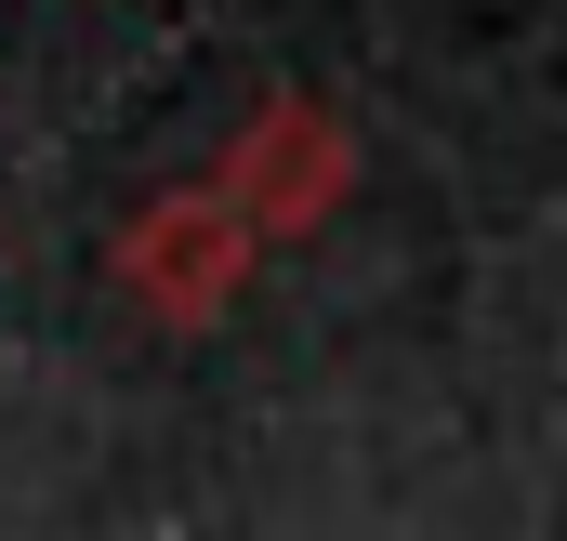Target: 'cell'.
Masks as SVG:
<instances>
[{"instance_id": "obj_1", "label": "cell", "mask_w": 567, "mask_h": 541, "mask_svg": "<svg viewBox=\"0 0 567 541\" xmlns=\"http://www.w3.org/2000/svg\"><path fill=\"white\" fill-rule=\"evenodd\" d=\"M120 277H133V304H158L172 330H198V317L251 277V225H238V198H212V185L158 198L133 238H120Z\"/></svg>"}, {"instance_id": "obj_2", "label": "cell", "mask_w": 567, "mask_h": 541, "mask_svg": "<svg viewBox=\"0 0 567 541\" xmlns=\"http://www.w3.org/2000/svg\"><path fill=\"white\" fill-rule=\"evenodd\" d=\"M330 185H343V133H330L317 106H265L251 145H238V172H225L238 225H317V212H330Z\"/></svg>"}]
</instances>
